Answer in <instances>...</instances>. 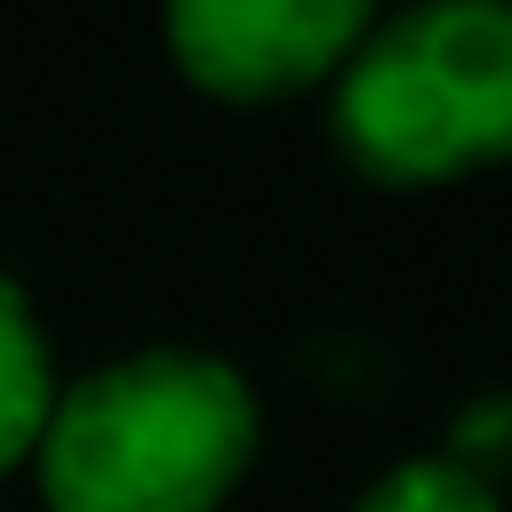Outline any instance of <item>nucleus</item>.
I'll list each match as a JSON object with an SVG mask.
<instances>
[{"label":"nucleus","mask_w":512,"mask_h":512,"mask_svg":"<svg viewBox=\"0 0 512 512\" xmlns=\"http://www.w3.org/2000/svg\"><path fill=\"white\" fill-rule=\"evenodd\" d=\"M352 512H504V496H496V480H480V472L456 464L448 448H424V456L384 464V472L352 496Z\"/></svg>","instance_id":"39448f33"},{"label":"nucleus","mask_w":512,"mask_h":512,"mask_svg":"<svg viewBox=\"0 0 512 512\" xmlns=\"http://www.w3.org/2000/svg\"><path fill=\"white\" fill-rule=\"evenodd\" d=\"M368 16L376 8L360 0H176L160 32L192 88L232 104H280L328 88Z\"/></svg>","instance_id":"7ed1b4c3"},{"label":"nucleus","mask_w":512,"mask_h":512,"mask_svg":"<svg viewBox=\"0 0 512 512\" xmlns=\"http://www.w3.org/2000/svg\"><path fill=\"white\" fill-rule=\"evenodd\" d=\"M56 400V352L16 272H0V472L32 464V440Z\"/></svg>","instance_id":"20e7f679"},{"label":"nucleus","mask_w":512,"mask_h":512,"mask_svg":"<svg viewBox=\"0 0 512 512\" xmlns=\"http://www.w3.org/2000/svg\"><path fill=\"white\" fill-rule=\"evenodd\" d=\"M328 144L368 184H448L512 160V0L368 16L328 80Z\"/></svg>","instance_id":"f03ea898"},{"label":"nucleus","mask_w":512,"mask_h":512,"mask_svg":"<svg viewBox=\"0 0 512 512\" xmlns=\"http://www.w3.org/2000/svg\"><path fill=\"white\" fill-rule=\"evenodd\" d=\"M256 440V384L224 352L136 344L56 384L32 480L48 512H224Z\"/></svg>","instance_id":"f257e3e1"}]
</instances>
